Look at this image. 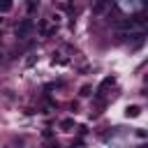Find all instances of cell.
<instances>
[{
	"label": "cell",
	"mask_w": 148,
	"mask_h": 148,
	"mask_svg": "<svg viewBox=\"0 0 148 148\" xmlns=\"http://www.w3.org/2000/svg\"><path fill=\"white\" fill-rule=\"evenodd\" d=\"M9 7H12V0H2L0 2V12H7Z\"/></svg>",
	"instance_id": "cell-6"
},
{
	"label": "cell",
	"mask_w": 148,
	"mask_h": 148,
	"mask_svg": "<svg viewBox=\"0 0 148 148\" xmlns=\"http://www.w3.org/2000/svg\"><path fill=\"white\" fill-rule=\"evenodd\" d=\"M60 127H62V130H65V132H69V130H72V127H74V120H72V118H65V120H62V123H60Z\"/></svg>",
	"instance_id": "cell-5"
},
{
	"label": "cell",
	"mask_w": 148,
	"mask_h": 148,
	"mask_svg": "<svg viewBox=\"0 0 148 148\" xmlns=\"http://www.w3.org/2000/svg\"><path fill=\"white\" fill-rule=\"evenodd\" d=\"M30 28H32V21H30V18H25V21H21V23L16 25V35H18V37H25Z\"/></svg>",
	"instance_id": "cell-1"
},
{
	"label": "cell",
	"mask_w": 148,
	"mask_h": 148,
	"mask_svg": "<svg viewBox=\"0 0 148 148\" xmlns=\"http://www.w3.org/2000/svg\"><path fill=\"white\" fill-rule=\"evenodd\" d=\"M113 83H116V79H113V76H106V79H104V81L99 83V88H97V92L102 95V92H104V90H106L109 86H113Z\"/></svg>",
	"instance_id": "cell-2"
},
{
	"label": "cell",
	"mask_w": 148,
	"mask_h": 148,
	"mask_svg": "<svg viewBox=\"0 0 148 148\" xmlns=\"http://www.w3.org/2000/svg\"><path fill=\"white\" fill-rule=\"evenodd\" d=\"M106 5H109V0H99V2L92 7V12H95V14H102V12L106 9Z\"/></svg>",
	"instance_id": "cell-4"
},
{
	"label": "cell",
	"mask_w": 148,
	"mask_h": 148,
	"mask_svg": "<svg viewBox=\"0 0 148 148\" xmlns=\"http://www.w3.org/2000/svg\"><path fill=\"white\" fill-rule=\"evenodd\" d=\"M35 9H37V2H35V0H32V2H28V12H35Z\"/></svg>",
	"instance_id": "cell-7"
},
{
	"label": "cell",
	"mask_w": 148,
	"mask_h": 148,
	"mask_svg": "<svg viewBox=\"0 0 148 148\" xmlns=\"http://www.w3.org/2000/svg\"><path fill=\"white\" fill-rule=\"evenodd\" d=\"M127 118H134V116H139L141 113V106H136V104H132V106H127Z\"/></svg>",
	"instance_id": "cell-3"
},
{
	"label": "cell",
	"mask_w": 148,
	"mask_h": 148,
	"mask_svg": "<svg viewBox=\"0 0 148 148\" xmlns=\"http://www.w3.org/2000/svg\"><path fill=\"white\" fill-rule=\"evenodd\" d=\"M81 95H90V86H83L81 88Z\"/></svg>",
	"instance_id": "cell-8"
}]
</instances>
